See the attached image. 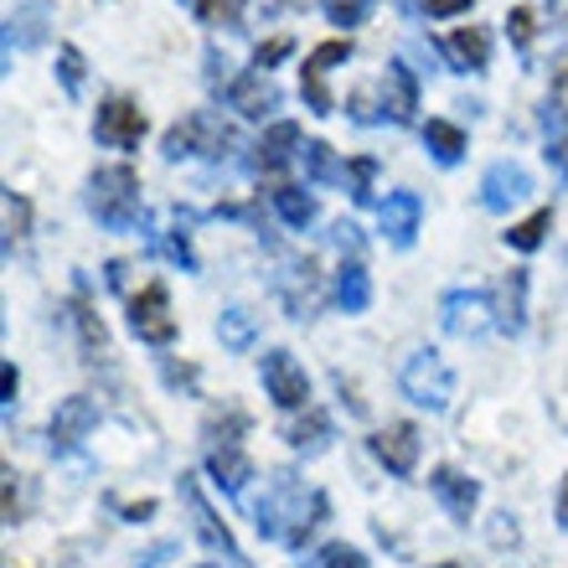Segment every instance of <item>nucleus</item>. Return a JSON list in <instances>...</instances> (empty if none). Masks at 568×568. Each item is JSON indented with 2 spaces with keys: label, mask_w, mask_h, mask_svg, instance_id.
Segmentation results:
<instances>
[{
  "label": "nucleus",
  "mask_w": 568,
  "mask_h": 568,
  "mask_svg": "<svg viewBox=\"0 0 568 568\" xmlns=\"http://www.w3.org/2000/svg\"><path fill=\"white\" fill-rule=\"evenodd\" d=\"M254 517H258V532H264V538L284 542V548H300L315 527L326 523V496L305 491L290 470H274L270 491H264V501L254 507Z\"/></svg>",
  "instance_id": "obj_1"
},
{
  "label": "nucleus",
  "mask_w": 568,
  "mask_h": 568,
  "mask_svg": "<svg viewBox=\"0 0 568 568\" xmlns=\"http://www.w3.org/2000/svg\"><path fill=\"white\" fill-rule=\"evenodd\" d=\"M89 212L99 217V227L109 233H135L140 217H145V202H140V176L130 165H99L89 176V192H83Z\"/></svg>",
  "instance_id": "obj_2"
},
{
  "label": "nucleus",
  "mask_w": 568,
  "mask_h": 568,
  "mask_svg": "<svg viewBox=\"0 0 568 568\" xmlns=\"http://www.w3.org/2000/svg\"><path fill=\"white\" fill-rule=\"evenodd\" d=\"M227 145H233V130H227L212 109H196V114H186L181 124H171V130H165L161 155H165V161H192V155L223 161Z\"/></svg>",
  "instance_id": "obj_3"
},
{
  "label": "nucleus",
  "mask_w": 568,
  "mask_h": 568,
  "mask_svg": "<svg viewBox=\"0 0 568 568\" xmlns=\"http://www.w3.org/2000/svg\"><path fill=\"white\" fill-rule=\"evenodd\" d=\"M398 383H404V398H414V404L429 408V414H445L449 398H455V373L445 367V357H439L434 346H419V352L404 362Z\"/></svg>",
  "instance_id": "obj_4"
},
{
  "label": "nucleus",
  "mask_w": 568,
  "mask_h": 568,
  "mask_svg": "<svg viewBox=\"0 0 568 568\" xmlns=\"http://www.w3.org/2000/svg\"><path fill=\"white\" fill-rule=\"evenodd\" d=\"M130 331H135L145 346H171L176 342V315H171V295L165 284H145L135 300H130Z\"/></svg>",
  "instance_id": "obj_5"
},
{
  "label": "nucleus",
  "mask_w": 568,
  "mask_h": 568,
  "mask_svg": "<svg viewBox=\"0 0 568 568\" xmlns=\"http://www.w3.org/2000/svg\"><path fill=\"white\" fill-rule=\"evenodd\" d=\"M258 377H264V393H270L280 408H311V377H305V367H300L290 352H264V362H258Z\"/></svg>",
  "instance_id": "obj_6"
},
{
  "label": "nucleus",
  "mask_w": 568,
  "mask_h": 568,
  "mask_svg": "<svg viewBox=\"0 0 568 568\" xmlns=\"http://www.w3.org/2000/svg\"><path fill=\"white\" fill-rule=\"evenodd\" d=\"M93 140L109 145V150H140V140H145V114H140V104H130V99H109V104H99Z\"/></svg>",
  "instance_id": "obj_7"
},
{
  "label": "nucleus",
  "mask_w": 568,
  "mask_h": 568,
  "mask_svg": "<svg viewBox=\"0 0 568 568\" xmlns=\"http://www.w3.org/2000/svg\"><path fill=\"white\" fill-rule=\"evenodd\" d=\"M181 501L192 507V523H196V538L207 542L212 554H223L227 564H243L239 542H233V532H227V523L217 517V511L207 507V496H202V486H196V476H181Z\"/></svg>",
  "instance_id": "obj_8"
},
{
  "label": "nucleus",
  "mask_w": 568,
  "mask_h": 568,
  "mask_svg": "<svg viewBox=\"0 0 568 568\" xmlns=\"http://www.w3.org/2000/svg\"><path fill=\"white\" fill-rule=\"evenodd\" d=\"M532 196V176H527V165L517 161H496L486 176H480V207L486 212H507L517 202Z\"/></svg>",
  "instance_id": "obj_9"
},
{
  "label": "nucleus",
  "mask_w": 568,
  "mask_h": 568,
  "mask_svg": "<svg viewBox=\"0 0 568 568\" xmlns=\"http://www.w3.org/2000/svg\"><path fill=\"white\" fill-rule=\"evenodd\" d=\"M491 295L486 290H455V295H445V305H439V321H445L449 336H480V331L491 326Z\"/></svg>",
  "instance_id": "obj_10"
},
{
  "label": "nucleus",
  "mask_w": 568,
  "mask_h": 568,
  "mask_svg": "<svg viewBox=\"0 0 568 568\" xmlns=\"http://www.w3.org/2000/svg\"><path fill=\"white\" fill-rule=\"evenodd\" d=\"M429 491L439 496V507H445L455 523L470 527V517H476V507H480V480H470L465 470H455V465H439L429 476Z\"/></svg>",
  "instance_id": "obj_11"
},
{
  "label": "nucleus",
  "mask_w": 568,
  "mask_h": 568,
  "mask_svg": "<svg viewBox=\"0 0 568 568\" xmlns=\"http://www.w3.org/2000/svg\"><path fill=\"white\" fill-rule=\"evenodd\" d=\"M99 429V404L93 398H83V393H73V398H62L58 414H52V449H73L83 445L89 434Z\"/></svg>",
  "instance_id": "obj_12"
},
{
  "label": "nucleus",
  "mask_w": 568,
  "mask_h": 568,
  "mask_svg": "<svg viewBox=\"0 0 568 568\" xmlns=\"http://www.w3.org/2000/svg\"><path fill=\"white\" fill-rule=\"evenodd\" d=\"M377 89H383V120H393V124L414 120V109H419V78H414V68L404 58L388 62V73H383Z\"/></svg>",
  "instance_id": "obj_13"
},
{
  "label": "nucleus",
  "mask_w": 568,
  "mask_h": 568,
  "mask_svg": "<svg viewBox=\"0 0 568 568\" xmlns=\"http://www.w3.org/2000/svg\"><path fill=\"white\" fill-rule=\"evenodd\" d=\"M227 109H239L243 120H264L280 109V83L270 73H243L227 83Z\"/></svg>",
  "instance_id": "obj_14"
},
{
  "label": "nucleus",
  "mask_w": 568,
  "mask_h": 568,
  "mask_svg": "<svg viewBox=\"0 0 568 568\" xmlns=\"http://www.w3.org/2000/svg\"><path fill=\"white\" fill-rule=\"evenodd\" d=\"M373 455L388 465L393 476H414V465H419V429H414V424H388V429H377Z\"/></svg>",
  "instance_id": "obj_15"
},
{
  "label": "nucleus",
  "mask_w": 568,
  "mask_h": 568,
  "mask_svg": "<svg viewBox=\"0 0 568 568\" xmlns=\"http://www.w3.org/2000/svg\"><path fill=\"white\" fill-rule=\"evenodd\" d=\"M439 52L449 58L455 73H486V62H491V37H486L480 27H460L439 42Z\"/></svg>",
  "instance_id": "obj_16"
},
{
  "label": "nucleus",
  "mask_w": 568,
  "mask_h": 568,
  "mask_svg": "<svg viewBox=\"0 0 568 568\" xmlns=\"http://www.w3.org/2000/svg\"><path fill=\"white\" fill-rule=\"evenodd\" d=\"M419 217H424V202L414 192H393L388 202H383V233H388L393 248H414Z\"/></svg>",
  "instance_id": "obj_17"
},
{
  "label": "nucleus",
  "mask_w": 568,
  "mask_h": 568,
  "mask_svg": "<svg viewBox=\"0 0 568 568\" xmlns=\"http://www.w3.org/2000/svg\"><path fill=\"white\" fill-rule=\"evenodd\" d=\"M305 150V140H300V124L295 120H280V124H270L264 135H258V145H254V165L258 171H280V165H290Z\"/></svg>",
  "instance_id": "obj_18"
},
{
  "label": "nucleus",
  "mask_w": 568,
  "mask_h": 568,
  "mask_svg": "<svg viewBox=\"0 0 568 568\" xmlns=\"http://www.w3.org/2000/svg\"><path fill=\"white\" fill-rule=\"evenodd\" d=\"M207 470L217 476V486H223L227 496H239L243 486L254 480V465H248L243 445H207Z\"/></svg>",
  "instance_id": "obj_19"
},
{
  "label": "nucleus",
  "mask_w": 568,
  "mask_h": 568,
  "mask_svg": "<svg viewBox=\"0 0 568 568\" xmlns=\"http://www.w3.org/2000/svg\"><path fill=\"white\" fill-rule=\"evenodd\" d=\"M424 150H429L439 165H460L465 130H460V124H449V120H429V124H424Z\"/></svg>",
  "instance_id": "obj_20"
},
{
  "label": "nucleus",
  "mask_w": 568,
  "mask_h": 568,
  "mask_svg": "<svg viewBox=\"0 0 568 568\" xmlns=\"http://www.w3.org/2000/svg\"><path fill=\"white\" fill-rule=\"evenodd\" d=\"M336 300H342L346 315H362L367 305H373V280H367V270H362L357 258L342 264V274H336Z\"/></svg>",
  "instance_id": "obj_21"
},
{
  "label": "nucleus",
  "mask_w": 568,
  "mask_h": 568,
  "mask_svg": "<svg viewBox=\"0 0 568 568\" xmlns=\"http://www.w3.org/2000/svg\"><path fill=\"white\" fill-rule=\"evenodd\" d=\"M274 212H280L284 223L290 227H300V233H305V227L315 223V196L305 192V186H274Z\"/></svg>",
  "instance_id": "obj_22"
},
{
  "label": "nucleus",
  "mask_w": 568,
  "mask_h": 568,
  "mask_svg": "<svg viewBox=\"0 0 568 568\" xmlns=\"http://www.w3.org/2000/svg\"><path fill=\"white\" fill-rule=\"evenodd\" d=\"M523 315H527V274L517 270L507 284H501V311H496V326L523 331Z\"/></svg>",
  "instance_id": "obj_23"
},
{
  "label": "nucleus",
  "mask_w": 568,
  "mask_h": 568,
  "mask_svg": "<svg viewBox=\"0 0 568 568\" xmlns=\"http://www.w3.org/2000/svg\"><path fill=\"white\" fill-rule=\"evenodd\" d=\"M284 439H290V445L295 449H326V439H331V419L326 414H321V408H305V419L300 424H290V429H284Z\"/></svg>",
  "instance_id": "obj_24"
},
{
  "label": "nucleus",
  "mask_w": 568,
  "mask_h": 568,
  "mask_svg": "<svg viewBox=\"0 0 568 568\" xmlns=\"http://www.w3.org/2000/svg\"><path fill=\"white\" fill-rule=\"evenodd\" d=\"M300 161H305V176H311V181H346V165L331 155L326 140H305Z\"/></svg>",
  "instance_id": "obj_25"
},
{
  "label": "nucleus",
  "mask_w": 568,
  "mask_h": 568,
  "mask_svg": "<svg viewBox=\"0 0 568 568\" xmlns=\"http://www.w3.org/2000/svg\"><path fill=\"white\" fill-rule=\"evenodd\" d=\"M548 227H554V207H538L532 217H523V223L507 233V243L517 248V254H532V248H542V239H548Z\"/></svg>",
  "instance_id": "obj_26"
},
{
  "label": "nucleus",
  "mask_w": 568,
  "mask_h": 568,
  "mask_svg": "<svg viewBox=\"0 0 568 568\" xmlns=\"http://www.w3.org/2000/svg\"><path fill=\"white\" fill-rule=\"evenodd\" d=\"M217 336H223L227 352H248L254 346V315L243 311V305H227L223 321H217Z\"/></svg>",
  "instance_id": "obj_27"
},
{
  "label": "nucleus",
  "mask_w": 568,
  "mask_h": 568,
  "mask_svg": "<svg viewBox=\"0 0 568 568\" xmlns=\"http://www.w3.org/2000/svg\"><path fill=\"white\" fill-rule=\"evenodd\" d=\"M346 176H352V186H346V192H352V202H357V207H373V181H377V161L373 155H357V161H346Z\"/></svg>",
  "instance_id": "obj_28"
},
{
  "label": "nucleus",
  "mask_w": 568,
  "mask_h": 568,
  "mask_svg": "<svg viewBox=\"0 0 568 568\" xmlns=\"http://www.w3.org/2000/svg\"><path fill=\"white\" fill-rule=\"evenodd\" d=\"M42 21H47V6H42V0H31V6H16V11H11V21H6V27H21V47H37V42H42V37H47V27H42Z\"/></svg>",
  "instance_id": "obj_29"
},
{
  "label": "nucleus",
  "mask_w": 568,
  "mask_h": 568,
  "mask_svg": "<svg viewBox=\"0 0 568 568\" xmlns=\"http://www.w3.org/2000/svg\"><path fill=\"white\" fill-rule=\"evenodd\" d=\"M192 6H196V16H202L207 27H233L248 0H192Z\"/></svg>",
  "instance_id": "obj_30"
},
{
  "label": "nucleus",
  "mask_w": 568,
  "mask_h": 568,
  "mask_svg": "<svg viewBox=\"0 0 568 568\" xmlns=\"http://www.w3.org/2000/svg\"><path fill=\"white\" fill-rule=\"evenodd\" d=\"M331 27H362L373 16V0H326Z\"/></svg>",
  "instance_id": "obj_31"
},
{
  "label": "nucleus",
  "mask_w": 568,
  "mask_h": 568,
  "mask_svg": "<svg viewBox=\"0 0 568 568\" xmlns=\"http://www.w3.org/2000/svg\"><path fill=\"white\" fill-rule=\"evenodd\" d=\"M346 58H352V42H321L311 58H305V73H321V78H326L331 68H336V62H346Z\"/></svg>",
  "instance_id": "obj_32"
},
{
  "label": "nucleus",
  "mask_w": 568,
  "mask_h": 568,
  "mask_svg": "<svg viewBox=\"0 0 568 568\" xmlns=\"http://www.w3.org/2000/svg\"><path fill=\"white\" fill-rule=\"evenodd\" d=\"M58 78H62V89L73 93H83V52H78V47H62L58 52Z\"/></svg>",
  "instance_id": "obj_33"
},
{
  "label": "nucleus",
  "mask_w": 568,
  "mask_h": 568,
  "mask_svg": "<svg viewBox=\"0 0 568 568\" xmlns=\"http://www.w3.org/2000/svg\"><path fill=\"white\" fill-rule=\"evenodd\" d=\"M311 568H367V558H362V548H346V542H331V548H321V558H315Z\"/></svg>",
  "instance_id": "obj_34"
},
{
  "label": "nucleus",
  "mask_w": 568,
  "mask_h": 568,
  "mask_svg": "<svg viewBox=\"0 0 568 568\" xmlns=\"http://www.w3.org/2000/svg\"><path fill=\"white\" fill-rule=\"evenodd\" d=\"M507 37L523 47V52L532 47V11H527V6H517V11L507 16Z\"/></svg>",
  "instance_id": "obj_35"
},
{
  "label": "nucleus",
  "mask_w": 568,
  "mask_h": 568,
  "mask_svg": "<svg viewBox=\"0 0 568 568\" xmlns=\"http://www.w3.org/2000/svg\"><path fill=\"white\" fill-rule=\"evenodd\" d=\"M27 223H31L27 202H21L16 192H6V233H11V239H21V233H27Z\"/></svg>",
  "instance_id": "obj_36"
},
{
  "label": "nucleus",
  "mask_w": 568,
  "mask_h": 568,
  "mask_svg": "<svg viewBox=\"0 0 568 568\" xmlns=\"http://www.w3.org/2000/svg\"><path fill=\"white\" fill-rule=\"evenodd\" d=\"M548 165H554L558 181H568V130H554V135H548Z\"/></svg>",
  "instance_id": "obj_37"
},
{
  "label": "nucleus",
  "mask_w": 568,
  "mask_h": 568,
  "mask_svg": "<svg viewBox=\"0 0 568 568\" xmlns=\"http://www.w3.org/2000/svg\"><path fill=\"white\" fill-rule=\"evenodd\" d=\"M290 47H295L290 37H274L270 47H258V52H254V73H270V68H274L280 58H290Z\"/></svg>",
  "instance_id": "obj_38"
},
{
  "label": "nucleus",
  "mask_w": 568,
  "mask_h": 568,
  "mask_svg": "<svg viewBox=\"0 0 568 568\" xmlns=\"http://www.w3.org/2000/svg\"><path fill=\"white\" fill-rule=\"evenodd\" d=\"M331 243L357 258V254H362V227H357V223H336V227H331Z\"/></svg>",
  "instance_id": "obj_39"
},
{
  "label": "nucleus",
  "mask_w": 568,
  "mask_h": 568,
  "mask_svg": "<svg viewBox=\"0 0 568 568\" xmlns=\"http://www.w3.org/2000/svg\"><path fill=\"white\" fill-rule=\"evenodd\" d=\"M424 11H429V16H439V21H445V16H460V11H470V0H424Z\"/></svg>",
  "instance_id": "obj_40"
},
{
  "label": "nucleus",
  "mask_w": 568,
  "mask_h": 568,
  "mask_svg": "<svg viewBox=\"0 0 568 568\" xmlns=\"http://www.w3.org/2000/svg\"><path fill=\"white\" fill-rule=\"evenodd\" d=\"M0 388H6V408L16 404V388H21V377H16V367L6 362V373H0Z\"/></svg>",
  "instance_id": "obj_41"
},
{
  "label": "nucleus",
  "mask_w": 568,
  "mask_h": 568,
  "mask_svg": "<svg viewBox=\"0 0 568 568\" xmlns=\"http://www.w3.org/2000/svg\"><path fill=\"white\" fill-rule=\"evenodd\" d=\"M491 523H496V527H491V538H496V542H517V527H507V523H511L507 511H501V517H491Z\"/></svg>",
  "instance_id": "obj_42"
},
{
  "label": "nucleus",
  "mask_w": 568,
  "mask_h": 568,
  "mask_svg": "<svg viewBox=\"0 0 568 568\" xmlns=\"http://www.w3.org/2000/svg\"><path fill=\"white\" fill-rule=\"evenodd\" d=\"M558 527H568V476H564V486H558Z\"/></svg>",
  "instance_id": "obj_43"
},
{
  "label": "nucleus",
  "mask_w": 568,
  "mask_h": 568,
  "mask_svg": "<svg viewBox=\"0 0 568 568\" xmlns=\"http://www.w3.org/2000/svg\"><path fill=\"white\" fill-rule=\"evenodd\" d=\"M165 554H171V542H165V548H155V554H145L135 568H161V558H165Z\"/></svg>",
  "instance_id": "obj_44"
},
{
  "label": "nucleus",
  "mask_w": 568,
  "mask_h": 568,
  "mask_svg": "<svg viewBox=\"0 0 568 568\" xmlns=\"http://www.w3.org/2000/svg\"><path fill=\"white\" fill-rule=\"evenodd\" d=\"M429 568H449V564H429Z\"/></svg>",
  "instance_id": "obj_45"
}]
</instances>
